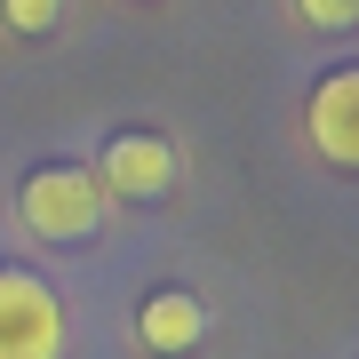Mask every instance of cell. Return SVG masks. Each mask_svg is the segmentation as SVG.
I'll return each mask as SVG.
<instances>
[{"label":"cell","mask_w":359,"mask_h":359,"mask_svg":"<svg viewBox=\"0 0 359 359\" xmlns=\"http://www.w3.org/2000/svg\"><path fill=\"white\" fill-rule=\"evenodd\" d=\"M0 359H65V304L25 264H0Z\"/></svg>","instance_id":"cell-2"},{"label":"cell","mask_w":359,"mask_h":359,"mask_svg":"<svg viewBox=\"0 0 359 359\" xmlns=\"http://www.w3.org/2000/svg\"><path fill=\"white\" fill-rule=\"evenodd\" d=\"M0 25H8L16 40H40L65 25V0H0Z\"/></svg>","instance_id":"cell-6"},{"label":"cell","mask_w":359,"mask_h":359,"mask_svg":"<svg viewBox=\"0 0 359 359\" xmlns=\"http://www.w3.org/2000/svg\"><path fill=\"white\" fill-rule=\"evenodd\" d=\"M96 184L120 192V200H168V184H176V144H168L160 128H120L112 144H104Z\"/></svg>","instance_id":"cell-4"},{"label":"cell","mask_w":359,"mask_h":359,"mask_svg":"<svg viewBox=\"0 0 359 359\" xmlns=\"http://www.w3.org/2000/svg\"><path fill=\"white\" fill-rule=\"evenodd\" d=\"M136 335H144V351L184 359V351H192L200 335H208V304H200V295H184V287H160V295H144Z\"/></svg>","instance_id":"cell-5"},{"label":"cell","mask_w":359,"mask_h":359,"mask_svg":"<svg viewBox=\"0 0 359 359\" xmlns=\"http://www.w3.org/2000/svg\"><path fill=\"white\" fill-rule=\"evenodd\" d=\"M16 216H25V231L72 248V240H88L104 224V184L88 168H72V160H48V168H32V176L16 184Z\"/></svg>","instance_id":"cell-1"},{"label":"cell","mask_w":359,"mask_h":359,"mask_svg":"<svg viewBox=\"0 0 359 359\" xmlns=\"http://www.w3.org/2000/svg\"><path fill=\"white\" fill-rule=\"evenodd\" d=\"M295 16L320 32H344V25H359V0H295Z\"/></svg>","instance_id":"cell-7"},{"label":"cell","mask_w":359,"mask_h":359,"mask_svg":"<svg viewBox=\"0 0 359 359\" xmlns=\"http://www.w3.org/2000/svg\"><path fill=\"white\" fill-rule=\"evenodd\" d=\"M304 128H311V152H320L327 168L359 176V65L320 72V88H311V104H304Z\"/></svg>","instance_id":"cell-3"}]
</instances>
